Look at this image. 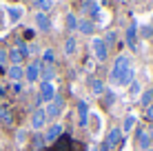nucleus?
Listing matches in <instances>:
<instances>
[{
	"instance_id": "obj_2",
	"label": "nucleus",
	"mask_w": 153,
	"mask_h": 151,
	"mask_svg": "<svg viewBox=\"0 0 153 151\" xmlns=\"http://www.w3.org/2000/svg\"><path fill=\"white\" fill-rule=\"evenodd\" d=\"M93 54H96V58L100 60V62H104L107 60V56H109V47L104 45V40L102 38H93Z\"/></svg>"
},
{
	"instance_id": "obj_29",
	"label": "nucleus",
	"mask_w": 153,
	"mask_h": 151,
	"mask_svg": "<svg viewBox=\"0 0 153 151\" xmlns=\"http://www.w3.org/2000/svg\"><path fill=\"white\" fill-rule=\"evenodd\" d=\"M140 91H142V89H140V82L133 80V82H131V96H138Z\"/></svg>"
},
{
	"instance_id": "obj_9",
	"label": "nucleus",
	"mask_w": 153,
	"mask_h": 151,
	"mask_svg": "<svg viewBox=\"0 0 153 151\" xmlns=\"http://www.w3.org/2000/svg\"><path fill=\"white\" fill-rule=\"evenodd\" d=\"M60 136H62V124H51L45 133V142H56Z\"/></svg>"
},
{
	"instance_id": "obj_1",
	"label": "nucleus",
	"mask_w": 153,
	"mask_h": 151,
	"mask_svg": "<svg viewBox=\"0 0 153 151\" xmlns=\"http://www.w3.org/2000/svg\"><path fill=\"white\" fill-rule=\"evenodd\" d=\"M131 67V62H129V56H118L113 62V69H111V80H115L122 71H126Z\"/></svg>"
},
{
	"instance_id": "obj_34",
	"label": "nucleus",
	"mask_w": 153,
	"mask_h": 151,
	"mask_svg": "<svg viewBox=\"0 0 153 151\" xmlns=\"http://www.w3.org/2000/svg\"><path fill=\"white\" fill-rule=\"evenodd\" d=\"M11 89H13L16 93H20V82H13V85H11Z\"/></svg>"
},
{
	"instance_id": "obj_26",
	"label": "nucleus",
	"mask_w": 153,
	"mask_h": 151,
	"mask_svg": "<svg viewBox=\"0 0 153 151\" xmlns=\"http://www.w3.org/2000/svg\"><path fill=\"white\" fill-rule=\"evenodd\" d=\"M102 40H104V45H115V42H118V33H115V31H109Z\"/></svg>"
},
{
	"instance_id": "obj_25",
	"label": "nucleus",
	"mask_w": 153,
	"mask_h": 151,
	"mask_svg": "<svg viewBox=\"0 0 153 151\" xmlns=\"http://www.w3.org/2000/svg\"><path fill=\"white\" fill-rule=\"evenodd\" d=\"M67 29H78V18L73 13H67Z\"/></svg>"
},
{
	"instance_id": "obj_18",
	"label": "nucleus",
	"mask_w": 153,
	"mask_h": 151,
	"mask_svg": "<svg viewBox=\"0 0 153 151\" xmlns=\"http://www.w3.org/2000/svg\"><path fill=\"white\" fill-rule=\"evenodd\" d=\"M76 49H78L76 38H71V36H69V38L65 40V54H67V56H73V54H76Z\"/></svg>"
},
{
	"instance_id": "obj_21",
	"label": "nucleus",
	"mask_w": 153,
	"mask_h": 151,
	"mask_svg": "<svg viewBox=\"0 0 153 151\" xmlns=\"http://www.w3.org/2000/svg\"><path fill=\"white\" fill-rule=\"evenodd\" d=\"M31 147H33V149H42V147H45V136H40V133L38 131H36L33 133V136H31Z\"/></svg>"
},
{
	"instance_id": "obj_36",
	"label": "nucleus",
	"mask_w": 153,
	"mask_h": 151,
	"mask_svg": "<svg viewBox=\"0 0 153 151\" xmlns=\"http://www.w3.org/2000/svg\"><path fill=\"white\" fill-rule=\"evenodd\" d=\"M146 151H153V149H146Z\"/></svg>"
},
{
	"instance_id": "obj_8",
	"label": "nucleus",
	"mask_w": 153,
	"mask_h": 151,
	"mask_svg": "<svg viewBox=\"0 0 153 151\" xmlns=\"http://www.w3.org/2000/svg\"><path fill=\"white\" fill-rule=\"evenodd\" d=\"M40 62H31V65L27 67V69H25V78H27L29 82H36L40 78Z\"/></svg>"
},
{
	"instance_id": "obj_31",
	"label": "nucleus",
	"mask_w": 153,
	"mask_h": 151,
	"mask_svg": "<svg viewBox=\"0 0 153 151\" xmlns=\"http://www.w3.org/2000/svg\"><path fill=\"white\" fill-rule=\"evenodd\" d=\"M16 140H18V142L22 144L25 140H27V131H18V133H16Z\"/></svg>"
},
{
	"instance_id": "obj_35",
	"label": "nucleus",
	"mask_w": 153,
	"mask_h": 151,
	"mask_svg": "<svg viewBox=\"0 0 153 151\" xmlns=\"http://www.w3.org/2000/svg\"><path fill=\"white\" fill-rule=\"evenodd\" d=\"M100 151H111V149L107 147V142H102V144H100Z\"/></svg>"
},
{
	"instance_id": "obj_19",
	"label": "nucleus",
	"mask_w": 153,
	"mask_h": 151,
	"mask_svg": "<svg viewBox=\"0 0 153 151\" xmlns=\"http://www.w3.org/2000/svg\"><path fill=\"white\" fill-rule=\"evenodd\" d=\"M91 91L96 93V96H102V93L107 91V89H104V82L98 80V78H93V80H91Z\"/></svg>"
},
{
	"instance_id": "obj_24",
	"label": "nucleus",
	"mask_w": 153,
	"mask_h": 151,
	"mask_svg": "<svg viewBox=\"0 0 153 151\" xmlns=\"http://www.w3.org/2000/svg\"><path fill=\"white\" fill-rule=\"evenodd\" d=\"M42 60H45L47 65H53V62H56V54H53V49H45V51H42Z\"/></svg>"
},
{
	"instance_id": "obj_32",
	"label": "nucleus",
	"mask_w": 153,
	"mask_h": 151,
	"mask_svg": "<svg viewBox=\"0 0 153 151\" xmlns=\"http://www.w3.org/2000/svg\"><path fill=\"white\" fill-rule=\"evenodd\" d=\"M146 118H149V120H153V105L146 107Z\"/></svg>"
},
{
	"instance_id": "obj_12",
	"label": "nucleus",
	"mask_w": 153,
	"mask_h": 151,
	"mask_svg": "<svg viewBox=\"0 0 153 151\" xmlns=\"http://www.w3.org/2000/svg\"><path fill=\"white\" fill-rule=\"evenodd\" d=\"M78 116H80V127H87V120H89V105L84 100L78 102Z\"/></svg>"
},
{
	"instance_id": "obj_33",
	"label": "nucleus",
	"mask_w": 153,
	"mask_h": 151,
	"mask_svg": "<svg viewBox=\"0 0 153 151\" xmlns=\"http://www.w3.org/2000/svg\"><path fill=\"white\" fill-rule=\"evenodd\" d=\"M33 36H36V31H33V29H27V31H25V38H29V40H31Z\"/></svg>"
},
{
	"instance_id": "obj_27",
	"label": "nucleus",
	"mask_w": 153,
	"mask_h": 151,
	"mask_svg": "<svg viewBox=\"0 0 153 151\" xmlns=\"http://www.w3.org/2000/svg\"><path fill=\"white\" fill-rule=\"evenodd\" d=\"M140 100H142V105H146V107H149V105H151V100H153V89L144 91V93H142V98H140Z\"/></svg>"
},
{
	"instance_id": "obj_3",
	"label": "nucleus",
	"mask_w": 153,
	"mask_h": 151,
	"mask_svg": "<svg viewBox=\"0 0 153 151\" xmlns=\"http://www.w3.org/2000/svg\"><path fill=\"white\" fill-rule=\"evenodd\" d=\"M45 124H47V113H45V109H36V111L31 113V129H33V131H40Z\"/></svg>"
},
{
	"instance_id": "obj_5",
	"label": "nucleus",
	"mask_w": 153,
	"mask_h": 151,
	"mask_svg": "<svg viewBox=\"0 0 153 151\" xmlns=\"http://www.w3.org/2000/svg\"><path fill=\"white\" fill-rule=\"evenodd\" d=\"M45 113H47V120H53V118H58L62 113V100L60 98H56L53 102H49V107L45 109Z\"/></svg>"
},
{
	"instance_id": "obj_30",
	"label": "nucleus",
	"mask_w": 153,
	"mask_h": 151,
	"mask_svg": "<svg viewBox=\"0 0 153 151\" xmlns=\"http://www.w3.org/2000/svg\"><path fill=\"white\" fill-rule=\"evenodd\" d=\"M7 60H9V54L4 49H0V65H7Z\"/></svg>"
},
{
	"instance_id": "obj_7",
	"label": "nucleus",
	"mask_w": 153,
	"mask_h": 151,
	"mask_svg": "<svg viewBox=\"0 0 153 151\" xmlns=\"http://www.w3.org/2000/svg\"><path fill=\"white\" fill-rule=\"evenodd\" d=\"M151 142H153V136L149 131H144V129H138V147L142 151H146V149H151Z\"/></svg>"
},
{
	"instance_id": "obj_13",
	"label": "nucleus",
	"mask_w": 153,
	"mask_h": 151,
	"mask_svg": "<svg viewBox=\"0 0 153 151\" xmlns=\"http://www.w3.org/2000/svg\"><path fill=\"white\" fill-rule=\"evenodd\" d=\"M0 122H2L4 127H11V124H13V113H11V109L0 107Z\"/></svg>"
},
{
	"instance_id": "obj_28",
	"label": "nucleus",
	"mask_w": 153,
	"mask_h": 151,
	"mask_svg": "<svg viewBox=\"0 0 153 151\" xmlns=\"http://www.w3.org/2000/svg\"><path fill=\"white\" fill-rule=\"evenodd\" d=\"M133 127H135V118H133V116H126V120H124V127H122V129H124V131H131Z\"/></svg>"
},
{
	"instance_id": "obj_23",
	"label": "nucleus",
	"mask_w": 153,
	"mask_h": 151,
	"mask_svg": "<svg viewBox=\"0 0 153 151\" xmlns=\"http://www.w3.org/2000/svg\"><path fill=\"white\" fill-rule=\"evenodd\" d=\"M36 7H38L42 13H47L51 7H53V0H36Z\"/></svg>"
},
{
	"instance_id": "obj_15",
	"label": "nucleus",
	"mask_w": 153,
	"mask_h": 151,
	"mask_svg": "<svg viewBox=\"0 0 153 151\" xmlns=\"http://www.w3.org/2000/svg\"><path fill=\"white\" fill-rule=\"evenodd\" d=\"M82 11L98 16V2H96V0H84V2H82Z\"/></svg>"
},
{
	"instance_id": "obj_11",
	"label": "nucleus",
	"mask_w": 153,
	"mask_h": 151,
	"mask_svg": "<svg viewBox=\"0 0 153 151\" xmlns=\"http://www.w3.org/2000/svg\"><path fill=\"white\" fill-rule=\"evenodd\" d=\"M36 25H38V29H40V31H49V29H51V20H49V16L42 13V11L36 13Z\"/></svg>"
},
{
	"instance_id": "obj_14",
	"label": "nucleus",
	"mask_w": 153,
	"mask_h": 151,
	"mask_svg": "<svg viewBox=\"0 0 153 151\" xmlns=\"http://www.w3.org/2000/svg\"><path fill=\"white\" fill-rule=\"evenodd\" d=\"M9 78H11L13 82H20L25 78V69L20 65H11V67H9Z\"/></svg>"
},
{
	"instance_id": "obj_16",
	"label": "nucleus",
	"mask_w": 153,
	"mask_h": 151,
	"mask_svg": "<svg viewBox=\"0 0 153 151\" xmlns=\"http://www.w3.org/2000/svg\"><path fill=\"white\" fill-rule=\"evenodd\" d=\"M53 69H51L49 65H45V67H40V78H42V82H51L53 80Z\"/></svg>"
},
{
	"instance_id": "obj_20",
	"label": "nucleus",
	"mask_w": 153,
	"mask_h": 151,
	"mask_svg": "<svg viewBox=\"0 0 153 151\" xmlns=\"http://www.w3.org/2000/svg\"><path fill=\"white\" fill-rule=\"evenodd\" d=\"M126 42H129L131 49H138V47H135V22L126 29Z\"/></svg>"
},
{
	"instance_id": "obj_22",
	"label": "nucleus",
	"mask_w": 153,
	"mask_h": 151,
	"mask_svg": "<svg viewBox=\"0 0 153 151\" xmlns=\"http://www.w3.org/2000/svg\"><path fill=\"white\" fill-rule=\"evenodd\" d=\"M7 13H9V18H11L13 22H18V20L22 18V9L20 7H7Z\"/></svg>"
},
{
	"instance_id": "obj_4",
	"label": "nucleus",
	"mask_w": 153,
	"mask_h": 151,
	"mask_svg": "<svg viewBox=\"0 0 153 151\" xmlns=\"http://www.w3.org/2000/svg\"><path fill=\"white\" fill-rule=\"evenodd\" d=\"M38 100L40 102H53L56 100V89H53L51 82H42L40 85V98Z\"/></svg>"
},
{
	"instance_id": "obj_6",
	"label": "nucleus",
	"mask_w": 153,
	"mask_h": 151,
	"mask_svg": "<svg viewBox=\"0 0 153 151\" xmlns=\"http://www.w3.org/2000/svg\"><path fill=\"white\" fill-rule=\"evenodd\" d=\"M133 80H135V69H133V67H129V69L122 71L113 82H115V85H120V87H124V85H131Z\"/></svg>"
},
{
	"instance_id": "obj_10",
	"label": "nucleus",
	"mask_w": 153,
	"mask_h": 151,
	"mask_svg": "<svg viewBox=\"0 0 153 151\" xmlns=\"http://www.w3.org/2000/svg\"><path fill=\"white\" fill-rule=\"evenodd\" d=\"M120 142H122V131L115 127V129L109 131V136H107V147H109V149H111V147H118Z\"/></svg>"
},
{
	"instance_id": "obj_17",
	"label": "nucleus",
	"mask_w": 153,
	"mask_h": 151,
	"mask_svg": "<svg viewBox=\"0 0 153 151\" xmlns=\"http://www.w3.org/2000/svg\"><path fill=\"white\" fill-rule=\"evenodd\" d=\"M78 31H82V33H87V36H91L93 33V22L91 20H80V22H78Z\"/></svg>"
}]
</instances>
